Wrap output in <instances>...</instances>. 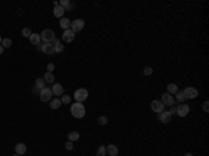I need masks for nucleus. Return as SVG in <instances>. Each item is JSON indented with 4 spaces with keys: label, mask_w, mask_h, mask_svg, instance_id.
I'll list each match as a JSON object with an SVG mask.
<instances>
[{
    "label": "nucleus",
    "mask_w": 209,
    "mask_h": 156,
    "mask_svg": "<svg viewBox=\"0 0 209 156\" xmlns=\"http://www.w3.org/2000/svg\"><path fill=\"white\" fill-rule=\"evenodd\" d=\"M106 153H109L110 156H117L119 155V148H117L116 145L110 144V145L106 146Z\"/></svg>",
    "instance_id": "4468645a"
},
{
    "label": "nucleus",
    "mask_w": 209,
    "mask_h": 156,
    "mask_svg": "<svg viewBox=\"0 0 209 156\" xmlns=\"http://www.w3.org/2000/svg\"><path fill=\"white\" fill-rule=\"evenodd\" d=\"M32 93H34V95H39V93H40V89L38 88V87H35V85H34V88H32Z\"/></svg>",
    "instance_id": "e433bc0d"
},
{
    "label": "nucleus",
    "mask_w": 209,
    "mask_h": 156,
    "mask_svg": "<svg viewBox=\"0 0 209 156\" xmlns=\"http://www.w3.org/2000/svg\"><path fill=\"white\" fill-rule=\"evenodd\" d=\"M21 34H22V36H25V38H29V36L32 35V31L29 28H22V32H21Z\"/></svg>",
    "instance_id": "c85d7f7f"
},
{
    "label": "nucleus",
    "mask_w": 209,
    "mask_h": 156,
    "mask_svg": "<svg viewBox=\"0 0 209 156\" xmlns=\"http://www.w3.org/2000/svg\"><path fill=\"white\" fill-rule=\"evenodd\" d=\"M64 92V89H63V85L61 84H53L52 87V93L54 96H61Z\"/></svg>",
    "instance_id": "ddd939ff"
},
{
    "label": "nucleus",
    "mask_w": 209,
    "mask_h": 156,
    "mask_svg": "<svg viewBox=\"0 0 209 156\" xmlns=\"http://www.w3.org/2000/svg\"><path fill=\"white\" fill-rule=\"evenodd\" d=\"M43 80H45V82L53 84V82H54V75H53V72H45Z\"/></svg>",
    "instance_id": "412c9836"
},
{
    "label": "nucleus",
    "mask_w": 209,
    "mask_h": 156,
    "mask_svg": "<svg viewBox=\"0 0 209 156\" xmlns=\"http://www.w3.org/2000/svg\"><path fill=\"white\" fill-rule=\"evenodd\" d=\"M202 109H204V112H206V113L209 112V102H208V100H205V102H204V104H202Z\"/></svg>",
    "instance_id": "72a5a7b5"
},
{
    "label": "nucleus",
    "mask_w": 209,
    "mask_h": 156,
    "mask_svg": "<svg viewBox=\"0 0 209 156\" xmlns=\"http://www.w3.org/2000/svg\"><path fill=\"white\" fill-rule=\"evenodd\" d=\"M64 8L61 7V6H54V10H53V14H54V17H57V18H63V14H64Z\"/></svg>",
    "instance_id": "a211bd4d"
},
{
    "label": "nucleus",
    "mask_w": 209,
    "mask_h": 156,
    "mask_svg": "<svg viewBox=\"0 0 209 156\" xmlns=\"http://www.w3.org/2000/svg\"><path fill=\"white\" fill-rule=\"evenodd\" d=\"M29 42H31L32 45L39 46V45H40V35H39V34H35V32H32V35L29 36Z\"/></svg>",
    "instance_id": "dca6fc26"
},
{
    "label": "nucleus",
    "mask_w": 209,
    "mask_h": 156,
    "mask_svg": "<svg viewBox=\"0 0 209 156\" xmlns=\"http://www.w3.org/2000/svg\"><path fill=\"white\" fill-rule=\"evenodd\" d=\"M49 104H50V107L52 109H59L61 106V100L57 99V98H54V99H52L50 102H49Z\"/></svg>",
    "instance_id": "aec40b11"
},
{
    "label": "nucleus",
    "mask_w": 209,
    "mask_h": 156,
    "mask_svg": "<svg viewBox=\"0 0 209 156\" xmlns=\"http://www.w3.org/2000/svg\"><path fill=\"white\" fill-rule=\"evenodd\" d=\"M25 152H27V145L22 144V142H20V144L16 145V153L18 156H22L25 155Z\"/></svg>",
    "instance_id": "2eb2a0df"
},
{
    "label": "nucleus",
    "mask_w": 209,
    "mask_h": 156,
    "mask_svg": "<svg viewBox=\"0 0 209 156\" xmlns=\"http://www.w3.org/2000/svg\"><path fill=\"white\" fill-rule=\"evenodd\" d=\"M46 68H48V72H53V70H54L56 67H54V64H53V63H49Z\"/></svg>",
    "instance_id": "f704fd0d"
},
{
    "label": "nucleus",
    "mask_w": 209,
    "mask_h": 156,
    "mask_svg": "<svg viewBox=\"0 0 209 156\" xmlns=\"http://www.w3.org/2000/svg\"><path fill=\"white\" fill-rule=\"evenodd\" d=\"M70 25H71V21L69 20V18H64V17H63V18H60V27L63 29H70Z\"/></svg>",
    "instance_id": "6ab92c4d"
},
{
    "label": "nucleus",
    "mask_w": 209,
    "mask_h": 156,
    "mask_svg": "<svg viewBox=\"0 0 209 156\" xmlns=\"http://www.w3.org/2000/svg\"><path fill=\"white\" fill-rule=\"evenodd\" d=\"M35 87H38L39 89H43L45 88V80L43 78H38L35 82Z\"/></svg>",
    "instance_id": "cd10ccee"
},
{
    "label": "nucleus",
    "mask_w": 209,
    "mask_h": 156,
    "mask_svg": "<svg viewBox=\"0 0 209 156\" xmlns=\"http://www.w3.org/2000/svg\"><path fill=\"white\" fill-rule=\"evenodd\" d=\"M52 96H53V93H52V89L50 88H46V87H45L43 89H40L39 98L42 102H50V100H52Z\"/></svg>",
    "instance_id": "20e7f679"
},
{
    "label": "nucleus",
    "mask_w": 209,
    "mask_h": 156,
    "mask_svg": "<svg viewBox=\"0 0 209 156\" xmlns=\"http://www.w3.org/2000/svg\"><path fill=\"white\" fill-rule=\"evenodd\" d=\"M87 98H88V89H85V88L77 89L75 93H74V99L77 102H80V103H82L84 100H87Z\"/></svg>",
    "instance_id": "7ed1b4c3"
},
{
    "label": "nucleus",
    "mask_w": 209,
    "mask_h": 156,
    "mask_svg": "<svg viewBox=\"0 0 209 156\" xmlns=\"http://www.w3.org/2000/svg\"><path fill=\"white\" fill-rule=\"evenodd\" d=\"M106 155H107V153H106V146L101 145L96 151V156H106Z\"/></svg>",
    "instance_id": "b1692460"
},
{
    "label": "nucleus",
    "mask_w": 209,
    "mask_h": 156,
    "mask_svg": "<svg viewBox=\"0 0 209 156\" xmlns=\"http://www.w3.org/2000/svg\"><path fill=\"white\" fill-rule=\"evenodd\" d=\"M162 103L165 104V106H173L174 104V99H173V96L170 95V93H163L162 95Z\"/></svg>",
    "instance_id": "9d476101"
},
{
    "label": "nucleus",
    "mask_w": 209,
    "mask_h": 156,
    "mask_svg": "<svg viewBox=\"0 0 209 156\" xmlns=\"http://www.w3.org/2000/svg\"><path fill=\"white\" fill-rule=\"evenodd\" d=\"M61 103H66V104H69L70 102H71V98H70L69 95H61Z\"/></svg>",
    "instance_id": "c756f323"
},
{
    "label": "nucleus",
    "mask_w": 209,
    "mask_h": 156,
    "mask_svg": "<svg viewBox=\"0 0 209 156\" xmlns=\"http://www.w3.org/2000/svg\"><path fill=\"white\" fill-rule=\"evenodd\" d=\"M40 50L45 54H53L54 53V46H53V43H43L40 45Z\"/></svg>",
    "instance_id": "f8f14e48"
},
{
    "label": "nucleus",
    "mask_w": 209,
    "mask_h": 156,
    "mask_svg": "<svg viewBox=\"0 0 209 156\" xmlns=\"http://www.w3.org/2000/svg\"><path fill=\"white\" fill-rule=\"evenodd\" d=\"M184 156H193V155H191V153H185Z\"/></svg>",
    "instance_id": "ea45409f"
},
{
    "label": "nucleus",
    "mask_w": 209,
    "mask_h": 156,
    "mask_svg": "<svg viewBox=\"0 0 209 156\" xmlns=\"http://www.w3.org/2000/svg\"><path fill=\"white\" fill-rule=\"evenodd\" d=\"M52 43H53V46H54V53H61L64 50V46L61 45V42L59 39H54Z\"/></svg>",
    "instance_id": "f3484780"
},
{
    "label": "nucleus",
    "mask_w": 209,
    "mask_h": 156,
    "mask_svg": "<svg viewBox=\"0 0 209 156\" xmlns=\"http://www.w3.org/2000/svg\"><path fill=\"white\" fill-rule=\"evenodd\" d=\"M72 8H74V4H72V3H70V4H69V7L66 8V10H72Z\"/></svg>",
    "instance_id": "4c0bfd02"
},
{
    "label": "nucleus",
    "mask_w": 209,
    "mask_h": 156,
    "mask_svg": "<svg viewBox=\"0 0 209 156\" xmlns=\"http://www.w3.org/2000/svg\"><path fill=\"white\" fill-rule=\"evenodd\" d=\"M183 93H184L185 99L190 100V99H194V98H197L198 96V89L194 88V87H187V88L183 91Z\"/></svg>",
    "instance_id": "423d86ee"
},
{
    "label": "nucleus",
    "mask_w": 209,
    "mask_h": 156,
    "mask_svg": "<svg viewBox=\"0 0 209 156\" xmlns=\"http://www.w3.org/2000/svg\"><path fill=\"white\" fill-rule=\"evenodd\" d=\"M61 39L64 40V42H67V43H70V42H72V40L75 39V34H74L71 29H66V31L63 32Z\"/></svg>",
    "instance_id": "1a4fd4ad"
},
{
    "label": "nucleus",
    "mask_w": 209,
    "mask_h": 156,
    "mask_svg": "<svg viewBox=\"0 0 209 156\" xmlns=\"http://www.w3.org/2000/svg\"><path fill=\"white\" fill-rule=\"evenodd\" d=\"M11 45H13V42L10 38H4V39L1 40V46H3V48H11Z\"/></svg>",
    "instance_id": "393cba45"
},
{
    "label": "nucleus",
    "mask_w": 209,
    "mask_h": 156,
    "mask_svg": "<svg viewBox=\"0 0 209 156\" xmlns=\"http://www.w3.org/2000/svg\"><path fill=\"white\" fill-rule=\"evenodd\" d=\"M80 140V134L77 131H71L69 134V141H71V142H74V141H78Z\"/></svg>",
    "instance_id": "5701e85b"
},
{
    "label": "nucleus",
    "mask_w": 209,
    "mask_h": 156,
    "mask_svg": "<svg viewBox=\"0 0 209 156\" xmlns=\"http://www.w3.org/2000/svg\"><path fill=\"white\" fill-rule=\"evenodd\" d=\"M172 114H170L169 113V110H167V112H165V110H163V112L160 113V114H159V121H160V123H163V124H167V123H170V121H172Z\"/></svg>",
    "instance_id": "9b49d317"
},
{
    "label": "nucleus",
    "mask_w": 209,
    "mask_h": 156,
    "mask_svg": "<svg viewBox=\"0 0 209 156\" xmlns=\"http://www.w3.org/2000/svg\"><path fill=\"white\" fill-rule=\"evenodd\" d=\"M84 25H85L84 20H81V18H77V20L71 21V25H70V29H71V31L74 32V34H75V32H80L81 29L84 28Z\"/></svg>",
    "instance_id": "39448f33"
},
{
    "label": "nucleus",
    "mask_w": 209,
    "mask_h": 156,
    "mask_svg": "<svg viewBox=\"0 0 209 156\" xmlns=\"http://www.w3.org/2000/svg\"><path fill=\"white\" fill-rule=\"evenodd\" d=\"M176 99L178 100V102H184V100H187L185 99V96H184V93H183V91H177L176 92Z\"/></svg>",
    "instance_id": "a878e982"
},
{
    "label": "nucleus",
    "mask_w": 209,
    "mask_h": 156,
    "mask_svg": "<svg viewBox=\"0 0 209 156\" xmlns=\"http://www.w3.org/2000/svg\"><path fill=\"white\" fill-rule=\"evenodd\" d=\"M153 74V68L152 67H145L144 68V75H152Z\"/></svg>",
    "instance_id": "7c9ffc66"
},
{
    "label": "nucleus",
    "mask_w": 209,
    "mask_h": 156,
    "mask_svg": "<svg viewBox=\"0 0 209 156\" xmlns=\"http://www.w3.org/2000/svg\"><path fill=\"white\" fill-rule=\"evenodd\" d=\"M177 91H178V88H177V85L173 84V82H170V84H167V93H176Z\"/></svg>",
    "instance_id": "4be33fe9"
},
{
    "label": "nucleus",
    "mask_w": 209,
    "mask_h": 156,
    "mask_svg": "<svg viewBox=\"0 0 209 156\" xmlns=\"http://www.w3.org/2000/svg\"><path fill=\"white\" fill-rule=\"evenodd\" d=\"M66 149H67V151H72V149H74V145H72L71 141L66 142Z\"/></svg>",
    "instance_id": "473e14b6"
},
{
    "label": "nucleus",
    "mask_w": 209,
    "mask_h": 156,
    "mask_svg": "<svg viewBox=\"0 0 209 156\" xmlns=\"http://www.w3.org/2000/svg\"><path fill=\"white\" fill-rule=\"evenodd\" d=\"M69 4H70V0H61L60 3H59V6H61V7L66 10V8L69 7Z\"/></svg>",
    "instance_id": "2f4dec72"
},
{
    "label": "nucleus",
    "mask_w": 209,
    "mask_h": 156,
    "mask_svg": "<svg viewBox=\"0 0 209 156\" xmlns=\"http://www.w3.org/2000/svg\"><path fill=\"white\" fill-rule=\"evenodd\" d=\"M39 35H40V40H43V43H52L53 40L56 39L54 38V32L52 29H43Z\"/></svg>",
    "instance_id": "f03ea898"
},
{
    "label": "nucleus",
    "mask_w": 209,
    "mask_h": 156,
    "mask_svg": "<svg viewBox=\"0 0 209 156\" xmlns=\"http://www.w3.org/2000/svg\"><path fill=\"white\" fill-rule=\"evenodd\" d=\"M107 121H109V119L106 116H99L98 117V123H99L101 125H106L107 124Z\"/></svg>",
    "instance_id": "bb28decb"
},
{
    "label": "nucleus",
    "mask_w": 209,
    "mask_h": 156,
    "mask_svg": "<svg viewBox=\"0 0 209 156\" xmlns=\"http://www.w3.org/2000/svg\"><path fill=\"white\" fill-rule=\"evenodd\" d=\"M70 112H71V114L75 117V119H82V117L85 116V107H84V104L80 103V102L72 103Z\"/></svg>",
    "instance_id": "f257e3e1"
},
{
    "label": "nucleus",
    "mask_w": 209,
    "mask_h": 156,
    "mask_svg": "<svg viewBox=\"0 0 209 156\" xmlns=\"http://www.w3.org/2000/svg\"><path fill=\"white\" fill-rule=\"evenodd\" d=\"M4 52V48H3V46H1V45H0V54H1V53H3Z\"/></svg>",
    "instance_id": "58836bf2"
},
{
    "label": "nucleus",
    "mask_w": 209,
    "mask_h": 156,
    "mask_svg": "<svg viewBox=\"0 0 209 156\" xmlns=\"http://www.w3.org/2000/svg\"><path fill=\"white\" fill-rule=\"evenodd\" d=\"M190 113V106L185 103H181L177 106V110H176V114H178L180 117H185L187 114Z\"/></svg>",
    "instance_id": "6e6552de"
},
{
    "label": "nucleus",
    "mask_w": 209,
    "mask_h": 156,
    "mask_svg": "<svg viewBox=\"0 0 209 156\" xmlns=\"http://www.w3.org/2000/svg\"><path fill=\"white\" fill-rule=\"evenodd\" d=\"M1 40H3V39H1V36H0V45H1Z\"/></svg>",
    "instance_id": "a19ab883"
},
{
    "label": "nucleus",
    "mask_w": 209,
    "mask_h": 156,
    "mask_svg": "<svg viewBox=\"0 0 209 156\" xmlns=\"http://www.w3.org/2000/svg\"><path fill=\"white\" fill-rule=\"evenodd\" d=\"M13 156H18V155H17V153H16V155H13Z\"/></svg>",
    "instance_id": "79ce46f5"
},
{
    "label": "nucleus",
    "mask_w": 209,
    "mask_h": 156,
    "mask_svg": "<svg viewBox=\"0 0 209 156\" xmlns=\"http://www.w3.org/2000/svg\"><path fill=\"white\" fill-rule=\"evenodd\" d=\"M151 109H152V112L157 113V114H160L163 110H165V104L162 103V100H152L151 102Z\"/></svg>",
    "instance_id": "0eeeda50"
},
{
    "label": "nucleus",
    "mask_w": 209,
    "mask_h": 156,
    "mask_svg": "<svg viewBox=\"0 0 209 156\" xmlns=\"http://www.w3.org/2000/svg\"><path fill=\"white\" fill-rule=\"evenodd\" d=\"M176 110H177V106H170V110H169V113L170 114H172V116H173V114H176Z\"/></svg>",
    "instance_id": "c9c22d12"
}]
</instances>
